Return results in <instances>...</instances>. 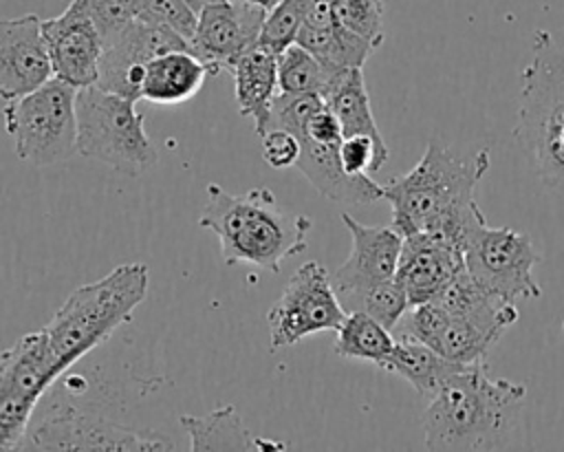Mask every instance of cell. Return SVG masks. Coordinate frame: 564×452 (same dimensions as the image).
Segmentation results:
<instances>
[{
  "mask_svg": "<svg viewBox=\"0 0 564 452\" xmlns=\"http://www.w3.org/2000/svg\"><path fill=\"white\" fill-rule=\"evenodd\" d=\"M527 386L489 377L485 362L454 373L427 399L423 434L427 450H505L513 443Z\"/></svg>",
  "mask_w": 564,
  "mask_h": 452,
  "instance_id": "6da1fadb",
  "label": "cell"
},
{
  "mask_svg": "<svg viewBox=\"0 0 564 452\" xmlns=\"http://www.w3.org/2000/svg\"><path fill=\"white\" fill-rule=\"evenodd\" d=\"M198 225L216 234L225 265H253L271 273L306 249L313 227L308 216L284 209L269 187L229 194L216 183L207 185Z\"/></svg>",
  "mask_w": 564,
  "mask_h": 452,
  "instance_id": "7a4b0ae2",
  "label": "cell"
},
{
  "mask_svg": "<svg viewBox=\"0 0 564 452\" xmlns=\"http://www.w3.org/2000/svg\"><path fill=\"white\" fill-rule=\"evenodd\" d=\"M487 168L489 152L485 148L463 154L438 139H430L419 163L383 185V198L392 207V227L401 236L427 232L476 203L474 190Z\"/></svg>",
  "mask_w": 564,
  "mask_h": 452,
  "instance_id": "3957f363",
  "label": "cell"
},
{
  "mask_svg": "<svg viewBox=\"0 0 564 452\" xmlns=\"http://www.w3.org/2000/svg\"><path fill=\"white\" fill-rule=\"evenodd\" d=\"M150 271L143 262H126L104 278L77 287L44 326L55 355L68 370L104 344L145 300Z\"/></svg>",
  "mask_w": 564,
  "mask_h": 452,
  "instance_id": "277c9868",
  "label": "cell"
},
{
  "mask_svg": "<svg viewBox=\"0 0 564 452\" xmlns=\"http://www.w3.org/2000/svg\"><path fill=\"white\" fill-rule=\"evenodd\" d=\"M513 137L540 181L564 192V51L546 31L535 33L531 62L520 75Z\"/></svg>",
  "mask_w": 564,
  "mask_h": 452,
  "instance_id": "5b68a950",
  "label": "cell"
},
{
  "mask_svg": "<svg viewBox=\"0 0 564 452\" xmlns=\"http://www.w3.org/2000/svg\"><path fill=\"white\" fill-rule=\"evenodd\" d=\"M134 99L101 86L77 90V154L137 176L152 170L159 152L145 134Z\"/></svg>",
  "mask_w": 564,
  "mask_h": 452,
  "instance_id": "8992f818",
  "label": "cell"
},
{
  "mask_svg": "<svg viewBox=\"0 0 564 452\" xmlns=\"http://www.w3.org/2000/svg\"><path fill=\"white\" fill-rule=\"evenodd\" d=\"M2 117L24 163L55 165L77 152V88L57 77L7 101Z\"/></svg>",
  "mask_w": 564,
  "mask_h": 452,
  "instance_id": "52a82bcc",
  "label": "cell"
},
{
  "mask_svg": "<svg viewBox=\"0 0 564 452\" xmlns=\"http://www.w3.org/2000/svg\"><path fill=\"white\" fill-rule=\"evenodd\" d=\"M18 450H176V443L154 430H137L104 415L53 399L31 419Z\"/></svg>",
  "mask_w": 564,
  "mask_h": 452,
  "instance_id": "ba28073f",
  "label": "cell"
},
{
  "mask_svg": "<svg viewBox=\"0 0 564 452\" xmlns=\"http://www.w3.org/2000/svg\"><path fill=\"white\" fill-rule=\"evenodd\" d=\"M64 373L44 329L18 337L0 355V426L22 441L35 406Z\"/></svg>",
  "mask_w": 564,
  "mask_h": 452,
  "instance_id": "9c48e42d",
  "label": "cell"
},
{
  "mask_svg": "<svg viewBox=\"0 0 564 452\" xmlns=\"http://www.w3.org/2000/svg\"><path fill=\"white\" fill-rule=\"evenodd\" d=\"M344 318L346 311L330 273L317 260H308L295 269L282 295L267 311L271 351L293 346L313 333L337 331Z\"/></svg>",
  "mask_w": 564,
  "mask_h": 452,
  "instance_id": "30bf717a",
  "label": "cell"
},
{
  "mask_svg": "<svg viewBox=\"0 0 564 452\" xmlns=\"http://www.w3.org/2000/svg\"><path fill=\"white\" fill-rule=\"evenodd\" d=\"M542 254L533 240L511 227L480 225L465 247V271L496 295L516 302L518 298H540L533 267Z\"/></svg>",
  "mask_w": 564,
  "mask_h": 452,
  "instance_id": "8fae6325",
  "label": "cell"
},
{
  "mask_svg": "<svg viewBox=\"0 0 564 452\" xmlns=\"http://www.w3.org/2000/svg\"><path fill=\"white\" fill-rule=\"evenodd\" d=\"M170 51H192L189 40L172 29L134 18L117 33L104 37L97 86L139 101L145 64Z\"/></svg>",
  "mask_w": 564,
  "mask_h": 452,
  "instance_id": "7c38bea8",
  "label": "cell"
},
{
  "mask_svg": "<svg viewBox=\"0 0 564 452\" xmlns=\"http://www.w3.org/2000/svg\"><path fill=\"white\" fill-rule=\"evenodd\" d=\"M341 223L350 234L352 247L350 256L330 273V282L348 313L364 291L394 278L403 236L392 225H364L348 212H341Z\"/></svg>",
  "mask_w": 564,
  "mask_h": 452,
  "instance_id": "4fadbf2b",
  "label": "cell"
},
{
  "mask_svg": "<svg viewBox=\"0 0 564 452\" xmlns=\"http://www.w3.org/2000/svg\"><path fill=\"white\" fill-rule=\"evenodd\" d=\"M264 15L267 9L247 0L209 4L198 11L189 49L207 66L209 75L231 73L238 57L258 44Z\"/></svg>",
  "mask_w": 564,
  "mask_h": 452,
  "instance_id": "5bb4252c",
  "label": "cell"
},
{
  "mask_svg": "<svg viewBox=\"0 0 564 452\" xmlns=\"http://www.w3.org/2000/svg\"><path fill=\"white\" fill-rule=\"evenodd\" d=\"M53 77L79 88L95 86L104 53V37L84 0H73L59 15L42 20Z\"/></svg>",
  "mask_w": 564,
  "mask_h": 452,
  "instance_id": "9a60e30c",
  "label": "cell"
},
{
  "mask_svg": "<svg viewBox=\"0 0 564 452\" xmlns=\"http://www.w3.org/2000/svg\"><path fill=\"white\" fill-rule=\"evenodd\" d=\"M53 77L35 13L0 20V99H18Z\"/></svg>",
  "mask_w": 564,
  "mask_h": 452,
  "instance_id": "2e32d148",
  "label": "cell"
},
{
  "mask_svg": "<svg viewBox=\"0 0 564 452\" xmlns=\"http://www.w3.org/2000/svg\"><path fill=\"white\" fill-rule=\"evenodd\" d=\"M460 271H465V256L458 249L425 232L403 236L394 278L410 306L436 300Z\"/></svg>",
  "mask_w": 564,
  "mask_h": 452,
  "instance_id": "e0dca14e",
  "label": "cell"
},
{
  "mask_svg": "<svg viewBox=\"0 0 564 452\" xmlns=\"http://www.w3.org/2000/svg\"><path fill=\"white\" fill-rule=\"evenodd\" d=\"M300 157L295 168L308 179V183L326 198L350 205H372L383 198V185L370 179V174H350L339 159V143L315 141L306 134H297Z\"/></svg>",
  "mask_w": 564,
  "mask_h": 452,
  "instance_id": "ac0fdd59",
  "label": "cell"
},
{
  "mask_svg": "<svg viewBox=\"0 0 564 452\" xmlns=\"http://www.w3.org/2000/svg\"><path fill=\"white\" fill-rule=\"evenodd\" d=\"M209 77L207 66L192 51H170L145 64L139 99L159 106L189 101Z\"/></svg>",
  "mask_w": 564,
  "mask_h": 452,
  "instance_id": "d6986e66",
  "label": "cell"
},
{
  "mask_svg": "<svg viewBox=\"0 0 564 452\" xmlns=\"http://www.w3.org/2000/svg\"><path fill=\"white\" fill-rule=\"evenodd\" d=\"M236 79V104L242 117L253 119V130L260 137L269 123L271 106L278 90V55L256 44L231 68Z\"/></svg>",
  "mask_w": 564,
  "mask_h": 452,
  "instance_id": "ffe728a7",
  "label": "cell"
},
{
  "mask_svg": "<svg viewBox=\"0 0 564 452\" xmlns=\"http://www.w3.org/2000/svg\"><path fill=\"white\" fill-rule=\"evenodd\" d=\"M452 320H467L505 333L520 318L513 302L482 287L467 271H460L449 287L436 298Z\"/></svg>",
  "mask_w": 564,
  "mask_h": 452,
  "instance_id": "44dd1931",
  "label": "cell"
},
{
  "mask_svg": "<svg viewBox=\"0 0 564 452\" xmlns=\"http://www.w3.org/2000/svg\"><path fill=\"white\" fill-rule=\"evenodd\" d=\"M178 423L189 437V450H282L284 443L251 437L234 406H220L207 415H181Z\"/></svg>",
  "mask_w": 564,
  "mask_h": 452,
  "instance_id": "7402d4cb",
  "label": "cell"
},
{
  "mask_svg": "<svg viewBox=\"0 0 564 452\" xmlns=\"http://www.w3.org/2000/svg\"><path fill=\"white\" fill-rule=\"evenodd\" d=\"M465 366L469 364L452 362L423 342L399 337L383 368L410 381L421 397L432 399L445 386V381Z\"/></svg>",
  "mask_w": 564,
  "mask_h": 452,
  "instance_id": "603a6c76",
  "label": "cell"
},
{
  "mask_svg": "<svg viewBox=\"0 0 564 452\" xmlns=\"http://www.w3.org/2000/svg\"><path fill=\"white\" fill-rule=\"evenodd\" d=\"M324 101L335 112L344 137L366 134L372 141H377L379 146L388 148L377 123H375L361 68H348V71L339 73L337 79L333 82V86L328 88V93L324 95Z\"/></svg>",
  "mask_w": 564,
  "mask_h": 452,
  "instance_id": "cb8c5ba5",
  "label": "cell"
},
{
  "mask_svg": "<svg viewBox=\"0 0 564 452\" xmlns=\"http://www.w3.org/2000/svg\"><path fill=\"white\" fill-rule=\"evenodd\" d=\"M308 53H313L326 68L341 73L348 68H364V62L370 57L375 46L361 35L348 31L339 22L326 26H306L302 24L297 40Z\"/></svg>",
  "mask_w": 564,
  "mask_h": 452,
  "instance_id": "d4e9b609",
  "label": "cell"
},
{
  "mask_svg": "<svg viewBox=\"0 0 564 452\" xmlns=\"http://www.w3.org/2000/svg\"><path fill=\"white\" fill-rule=\"evenodd\" d=\"M394 344L390 329L366 311H348L335 331V353L339 357L370 362L379 368L386 366Z\"/></svg>",
  "mask_w": 564,
  "mask_h": 452,
  "instance_id": "484cf974",
  "label": "cell"
},
{
  "mask_svg": "<svg viewBox=\"0 0 564 452\" xmlns=\"http://www.w3.org/2000/svg\"><path fill=\"white\" fill-rule=\"evenodd\" d=\"M344 73V71H341ZM339 73L326 68L313 53L297 42L278 55V90L289 95H324Z\"/></svg>",
  "mask_w": 564,
  "mask_h": 452,
  "instance_id": "4316f807",
  "label": "cell"
},
{
  "mask_svg": "<svg viewBox=\"0 0 564 452\" xmlns=\"http://www.w3.org/2000/svg\"><path fill=\"white\" fill-rule=\"evenodd\" d=\"M500 337L502 333L496 329L449 318V326L438 344V353L458 364H476V362H485L487 351Z\"/></svg>",
  "mask_w": 564,
  "mask_h": 452,
  "instance_id": "83f0119b",
  "label": "cell"
},
{
  "mask_svg": "<svg viewBox=\"0 0 564 452\" xmlns=\"http://www.w3.org/2000/svg\"><path fill=\"white\" fill-rule=\"evenodd\" d=\"M408 309H410L408 295L403 287L397 282V278H392L364 291L350 311H366L368 315H372L377 322H381L386 329L392 331L399 326Z\"/></svg>",
  "mask_w": 564,
  "mask_h": 452,
  "instance_id": "f1b7e54d",
  "label": "cell"
},
{
  "mask_svg": "<svg viewBox=\"0 0 564 452\" xmlns=\"http://www.w3.org/2000/svg\"><path fill=\"white\" fill-rule=\"evenodd\" d=\"M302 9L297 0H280L273 9L267 11L258 44L273 55H280L284 49L295 44L302 29Z\"/></svg>",
  "mask_w": 564,
  "mask_h": 452,
  "instance_id": "f546056e",
  "label": "cell"
},
{
  "mask_svg": "<svg viewBox=\"0 0 564 452\" xmlns=\"http://www.w3.org/2000/svg\"><path fill=\"white\" fill-rule=\"evenodd\" d=\"M383 0H335V20L379 49L383 42Z\"/></svg>",
  "mask_w": 564,
  "mask_h": 452,
  "instance_id": "4dcf8cb0",
  "label": "cell"
},
{
  "mask_svg": "<svg viewBox=\"0 0 564 452\" xmlns=\"http://www.w3.org/2000/svg\"><path fill=\"white\" fill-rule=\"evenodd\" d=\"M401 320L403 326L399 329V337H412L432 346L434 351H438V344L449 326V315L436 300L412 304Z\"/></svg>",
  "mask_w": 564,
  "mask_h": 452,
  "instance_id": "1f68e13d",
  "label": "cell"
},
{
  "mask_svg": "<svg viewBox=\"0 0 564 452\" xmlns=\"http://www.w3.org/2000/svg\"><path fill=\"white\" fill-rule=\"evenodd\" d=\"M139 18L192 40L198 22V13L185 0H141Z\"/></svg>",
  "mask_w": 564,
  "mask_h": 452,
  "instance_id": "d6a6232c",
  "label": "cell"
},
{
  "mask_svg": "<svg viewBox=\"0 0 564 452\" xmlns=\"http://www.w3.org/2000/svg\"><path fill=\"white\" fill-rule=\"evenodd\" d=\"M141 0H84L101 37H108L139 18Z\"/></svg>",
  "mask_w": 564,
  "mask_h": 452,
  "instance_id": "836d02e7",
  "label": "cell"
},
{
  "mask_svg": "<svg viewBox=\"0 0 564 452\" xmlns=\"http://www.w3.org/2000/svg\"><path fill=\"white\" fill-rule=\"evenodd\" d=\"M262 159L267 165L275 170H284L297 163L300 157V139L284 130V128H271L262 137Z\"/></svg>",
  "mask_w": 564,
  "mask_h": 452,
  "instance_id": "e575fe53",
  "label": "cell"
},
{
  "mask_svg": "<svg viewBox=\"0 0 564 452\" xmlns=\"http://www.w3.org/2000/svg\"><path fill=\"white\" fill-rule=\"evenodd\" d=\"M302 9V24L306 26H326L335 20V0H297Z\"/></svg>",
  "mask_w": 564,
  "mask_h": 452,
  "instance_id": "d590c367",
  "label": "cell"
},
{
  "mask_svg": "<svg viewBox=\"0 0 564 452\" xmlns=\"http://www.w3.org/2000/svg\"><path fill=\"white\" fill-rule=\"evenodd\" d=\"M18 443L20 441L7 428L0 426V450H18Z\"/></svg>",
  "mask_w": 564,
  "mask_h": 452,
  "instance_id": "8d00e7d4",
  "label": "cell"
},
{
  "mask_svg": "<svg viewBox=\"0 0 564 452\" xmlns=\"http://www.w3.org/2000/svg\"><path fill=\"white\" fill-rule=\"evenodd\" d=\"M196 13L200 11V9H205V7H209V4H216V2H223V0H185Z\"/></svg>",
  "mask_w": 564,
  "mask_h": 452,
  "instance_id": "74e56055",
  "label": "cell"
},
{
  "mask_svg": "<svg viewBox=\"0 0 564 452\" xmlns=\"http://www.w3.org/2000/svg\"><path fill=\"white\" fill-rule=\"evenodd\" d=\"M247 2H251V4H258V7H262V9H273L280 0H247Z\"/></svg>",
  "mask_w": 564,
  "mask_h": 452,
  "instance_id": "f35d334b",
  "label": "cell"
},
{
  "mask_svg": "<svg viewBox=\"0 0 564 452\" xmlns=\"http://www.w3.org/2000/svg\"><path fill=\"white\" fill-rule=\"evenodd\" d=\"M562 333H564V322H562Z\"/></svg>",
  "mask_w": 564,
  "mask_h": 452,
  "instance_id": "ab89813d",
  "label": "cell"
}]
</instances>
